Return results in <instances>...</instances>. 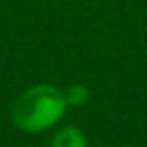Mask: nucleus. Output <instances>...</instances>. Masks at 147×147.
I'll return each instance as SVG.
<instances>
[{"mask_svg":"<svg viewBox=\"0 0 147 147\" xmlns=\"http://www.w3.org/2000/svg\"><path fill=\"white\" fill-rule=\"evenodd\" d=\"M63 95H65V102H67L69 108H80V106H87L89 104L91 91H89L87 84L74 82V84H67V87L63 89Z\"/></svg>","mask_w":147,"mask_h":147,"instance_id":"7ed1b4c3","label":"nucleus"},{"mask_svg":"<svg viewBox=\"0 0 147 147\" xmlns=\"http://www.w3.org/2000/svg\"><path fill=\"white\" fill-rule=\"evenodd\" d=\"M63 89L54 84H32L24 89L11 104V121L18 130L28 134H39L54 128L67 113Z\"/></svg>","mask_w":147,"mask_h":147,"instance_id":"f257e3e1","label":"nucleus"},{"mask_svg":"<svg viewBox=\"0 0 147 147\" xmlns=\"http://www.w3.org/2000/svg\"><path fill=\"white\" fill-rule=\"evenodd\" d=\"M50 147H89L87 134L76 125H63L54 132Z\"/></svg>","mask_w":147,"mask_h":147,"instance_id":"f03ea898","label":"nucleus"}]
</instances>
